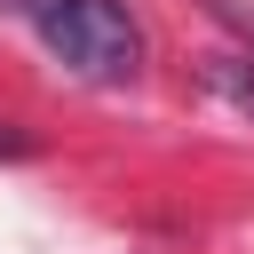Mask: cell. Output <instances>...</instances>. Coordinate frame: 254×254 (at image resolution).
I'll list each match as a JSON object with an SVG mask.
<instances>
[{"label": "cell", "mask_w": 254, "mask_h": 254, "mask_svg": "<svg viewBox=\"0 0 254 254\" xmlns=\"http://www.w3.org/2000/svg\"><path fill=\"white\" fill-rule=\"evenodd\" d=\"M32 32H40V48L71 71V79H87V87H127V79H143V64H151V40H143V24H135V8L127 0H8Z\"/></svg>", "instance_id": "obj_1"}, {"label": "cell", "mask_w": 254, "mask_h": 254, "mask_svg": "<svg viewBox=\"0 0 254 254\" xmlns=\"http://www.w3.org/2000/svg\"><path fill=\"white\" fill-rule=\"evenodd\" d=\"M198 79H206V95H214V103H230V111L254 127V56H206V64H198Z\"/></svg>", "instance_id": "obj_2"}, {"label": "cell", "mask_w": 254, "mask_h": 254, "mask_svg": "<svg viewBox=\"0 0 254 254\" xmlns=\"http://www.w3.org/2000/svg\"><path fill=\"white\" fill-rule=\"evenodd\" d=\"M0 159H32V135H24L16 119H0Z\"/></svg>", "instance_id": "obj_3"}]
</instances>
